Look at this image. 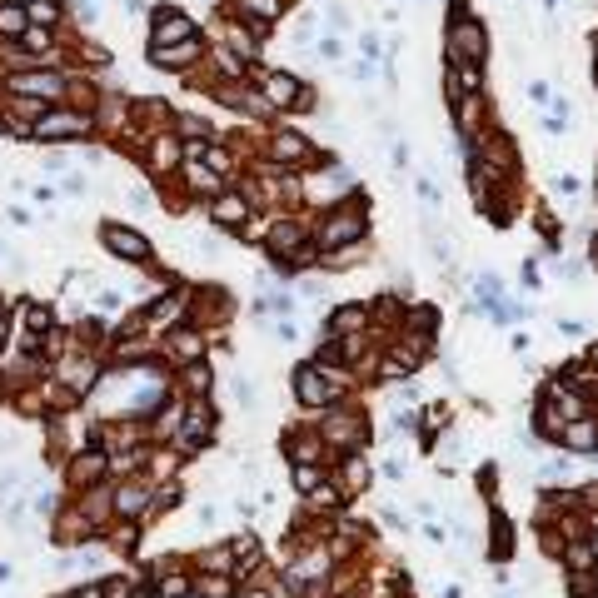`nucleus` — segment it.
<instances>
[{
    "label": "nucleus",
    "mask_w": 598,
    "mask_h": 598,
    "mask_svg": "<svg viewBox=\"0 0 598 598\" xmlns=\"http://www.w3.org/2000/svg\"><path fill=\"white\" fill-rule=\"evenodd\" d=\"M100 245L110 249L115 260H125V265H145L150 260V245L135 229H125V225H100Z\"/></svg>",
    "instance_id": "obj_1"
},
{
    "label": "nucleus",
    "mask_w": 598,
    "mask_h": 598,
    "mask_svg": "<svg viewBox=\"0 0 598 598\" xmlns=\"http://www.w3.org/2000/svg\"><path fill=\"white\" fill-rule=\"evenodd\" d=\"M448 45H454V55H459V60H479V55H484V30L474 25V20H464V25H454Z\"/></svg>",
    "instance_id": "obj_2"
},
{
    "label": "nucleus",
    "mask_w": 598,
    "mask_h": 598,
    "mask_svg": "<svg viewBox=\"0 0 598 598\" xmlns=\"http://www.w3.org/2000/svg\"><path fill=\"white\" fill-rule=\"evenodd\" d=\"M319 379H324L319 369H294V394L305 399V404H329L334 384H319Z\"/></svg>",
    "instance_id": "obj_3"
},
{
    "label": "nucleus",
    "mask_w": 598,
    "mask_h": 598,
    "mask_svg": "<svg viewBox=\"0 0 598 598\" xmlns=\"http://www.w3.org/2000/svg\"><path fill=\"white\" fill-rule=\"evenodd\" d=\"M155 20H160V25H155V45H169V40H189V35H195V25H189L180 10H160Z\"/></svg>",
    "instance_id": "obj_4"
},
{
    "label": "nucleus",
    "mask_w": 598,
    "mask_h": 598,
    "mask_svg": "<svg viewBox=\"0 0 598 598\" xmlns=\"http://www.w3.org/2000/svg\"><path fill=\"white\" fill-rule=\"evenodd\" d=\"M195 55H200V45H195V40H189L185 50H169V45H155V50H150V60H155L160 70H180V65H189Z\"/></svg>",
    "instance_id": "obj_5"
},
{
    "label": "nucleus",
    "mask_w": 598,
    "mask_h": 598,
    "mask_svg": "<svg viewBox=\"0 0 598 598\" xmlns=\"http://www.w3.org/2000/svg\"><path fill=\"white\" fill-rule=\"evenodd\" d=\"M70 130H90V120L85 115H45L35 125V135H70Z\"/></svg>",
    "instance_id": "obj_6"
},
{
    "label": "nucleus",
    "mask_w": 598,
    "mask_h": 598,
    "mask_svg": "<svg viewBox=\"0 0 598 598\" xmlns=\"http://www.w3.org/2000/svg\"><path fill=\"white\" fill-rule=\"evenodd\" d=\"M364 234V220L359 215H334V225L324 229V240H359Z\"/></svg>",
    "instance_id": "obj_7"
},
{
    "label": "nucleus",
    "mask_w": 598,
    "mask_h": 598,
    "mask_svg": "<svg viewBox=\"0 0 598 598\" xmlns=\"http://www.w3.org/2000/svg\"><path fill=\"white\" fill-rule=\"evenodd\" d=\"M265 85H269V100H274V105H294V100H299V85H294L289 75H265Z\"/></svg>",
    "instance_id": "obj_8"
},
{
    "label": "nucleus",
    "mask_w": 598,
    "mask_h": 598,
    "mask_svg": "<svg viewBox=\"0 0 598 598\" xmlns=\"http://www.w3.org/2000/svg\"><path fill=\"white\" fill-rule=\"evenodd\" d=\"M274 155H280V160H294V155L305 160V155H309V145H305V140H294V135H280V145H274Z\"/></svg>",
    "instance_id": "obj_9"
},
{
    "label": "nucleus",
    "mask_w": 598,
    "mask_h": 598,
    "mask_svg": "<svg viewBox=\"0 0 598 598\" xmlns=\"http://www.w3.org/2000/svg\"><path fill=\"white\" fill-rule=\"evenodd\" d=\"M564 439H568L573 448H593V444H598V429H593V424H579V429H568Z\"/></svg>",
    "instance_id": "obj_10"
},
{
    "label": "nucleus",
    "mask_w": 598,
    "mask_h": 598,
    "mask_svg": "<svg viewBox=\"0 0 598 598\" xmlns=\"http://www.w3.org/2000/svg\"><path fill=\"white\" fill-rule=\"evenodd\" d=\"M0 30H6V35H20V30H25V10L6 6V10H0Z\"/></svg>",
    "instance_id": "obj_11"
},
{
    "label": "nucleus",
    "mask_w": 598,
    "mask_h": 598,
    "mask_svg": "<svg viewBox=\"0 0 598 598\" xmlns=\"http://www.w3.org/2000/svg\"><path fill=\"white\" fill-rule=\"evenodd\" d=\"M160 593H165V598H185V593H189V579H180V573H175V579L160 584Z\"/></svg>",
    "instance_id": "obj_12"
},
{
    "label": "nucleus",
    "mask_w": 598,
    "mask_h": 598,
    "mask_svg": "<svg viewBox=\"0 0 598 598\" xmlns=\"http://www.w3.org/2000/svg\"><path fill=\"white\" fill-rule=\"evenodd\" d=\"M200 588H205V593H209V598H229V593H234V588H229V584H225V579H205V584H200Z\"/></svg>",
    "instance_id": "obj_13"
},
{
    "label": "nucleus",
    "mask_w": 598,
    "mask_h": 598,
    "mask_svg": "<svg viewBox=\"0 0 598 598\" xmlns=\"http://www.w3.org/2000/svg\"><path fill=\"white\" fill-rule=\"evenodd\" d=\"M205 384H209V369H205V364H195V369H189V389H195V394H205Z\"/></svg>",
    "instance_id": "obj_14"
},
{
    "label": "nucleus",
    "mask_w": 598,
    "mask_h": 598,
    "mask_svg": "<svg viewBox=\"0 0 598 598\" xmlns=\"http://www.w3.org/2000/svg\"><path fill=\"white\" fill-rule=\"evenodd\" d=\"M314 479H319L314 468H299V464H294V488H314Z\"/></svg>",
    "instance_id": "obj_15"
},
{
    "label": "nucleus",
    "mask_w": 598,
    "mask_h": 598,
    "mask_svg": "<svg viewBox=\"0 0 598 598\" xmlns=\"http://www.w3.org/2000/svg\"><path fill=\"white\" fill-rule=\"evenodd\" d=\"M25 45H30V50H45V45H50V35H45V30H30V35H25Z\"/></svg>",
    "instance_id": "obj_16"
},
{
    "label": "nucleus",
    "mask_w": 598,
    "mask_h": 598,
    "mask_svg": "<svg viewBox=\"0 0 598 598\" xmlns=\"http://www.w3.org/2000/svg\"><path fill=\"white\" fill-rule=\"evenodd\" d=\"M528 100H539V105H544V100H548V85H544V80H533V85H528Z\"/></svg>",
    "instance_id": "obj_17"
},
{
    "label": "nucleus",
    "mask_w": 598,
    "mask_h": 598,
    "mask_svg": "<svg viewBox=\"0 0 598 598\" xmlns=\"http://www.w3.org/2000/svg\"><path fill=\"white\" fill-rule=\"evenodd\" d=\"M559 195H579V180H573V175H559Z\"/></svg>",
    "instance_id": "obj_18"
},
{
    "label": "nucleus",
    "mask_w": 598,
    "mask_h": 598,
    "mask_svg": "<svg viewBox=\"0 0 598 598\" xmlns=\"http://www.w3.org/2000/svg\"><path fill=\"white\" fill-rule=\"evenodd\" d=\"M75 598H100V588H80V593H75Z\"/></svg>",
    "instance_id": "obj_19"
}]
</instances>
